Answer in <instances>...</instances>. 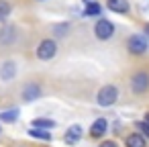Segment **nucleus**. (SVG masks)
Instances as JSON below:
<instances>
[{
  "mask_svg": "<svg viewBox=\"0 0 149 147\" xmlns=\"http://www.w3.org/2000/svg\"><path fill=\"white\" fill-rule=\"evenodd\" d=\"M116 100H118V88H116V86H112V84L102 86V88L98 90V94H96V104H98V106H102V108L112 106Z\"/></svg>",
  "mask_w": 149,
  "mask_h": 147,
  "instance_id": "1",
  "label": "nucleus"
},
{
  "mask_svg": "<svg viewBox=\"0 0 149 147\" xmlns=\"http://www.w3.org/2000/svg\"><path fill=\"white\" fill-rule=\"evenodd\" d=\"M35 55H37V59H41V61L53 59V57L57 55V43H55L53 39H43V41L37 45Z\"/></svg>",
  "mask_w": 149,
  "mask_h": 147,
  "instance_id": "2",
  "label": "nucleus"
},
{
  "mask_svg": "<svg viewBox=\"0 0 149 147\" xmlns=\"http://www.w3.org/2000/svg\"><path fill=\"white\" fill-rule=\"evenodd\" d=\"M94 35H96V39H100V41H108V39L114 35V25H112L108 19H98L96 25H94Z\"/></svg>",
  "mask_w": 149,
  "mask_h": 147,
  "instance_id": "3",
  "label": "nucleus"
},
{
  "mask_svg": "<svg viewBox=\"0 0 149 147\" xmlns=\"http://www.w3.org/2000/svg\"><path fill=\"white\" fill-rule=\"evenodd\" d=\"M127 49H129V53H133V55H143V53L149 49V43H147V39H145L143 35H131V37L127 39Z\"/></svg>",
  "mask_w": 149,
  "mask_h": 147,
  "instance_id": "4",
  "label": "nucleus"
},
{
  "mask_svg": "<svg viewBox=\"0 0 149 147\" xmlns=\"http://www.w3.org/2000/svg\"><path fill=\"white\" fill-rule=\"evenodd\" d=\"M131 90L135 94H145L149 90V72H137L131 78Z\"/></svg>",
  "mask_w": 149,
  "mask_h": 147,
  "instance_id": "5",
  "label": "nucleus"
},
{
  "mask_svg": "<svg viewBox=\"0 0 149 147\" xmlns=\"http://www.w3.org/2000/svg\"><path fill=\"white\" fill-rule=\"evenodd\" d=\"M41 96H43V88H41L37 82H29V84L23 86L21 98H23L25 102H35V100H39Z\"/></svg>",
  "mask_w": 149,
  "mask_h": 147,
  "instance_id": "6",
  "label": "nucleus"
},
{
  "mask_svg": "<svg viewBox=\"0 0 149 147\" xmlns=\"http://www.w3.org/2000/svg\"><path fill=\"white\" fill-rule=\"evenodd\" d=\"M106 131H108V123H106V118H96V121L90 125V131H88V133H90L92 139H100Z\"/></svg>",
  "mask_w": 149,
  "mask_h": 147,
  "instance_id": "7",
  "label": "nucleus"
},
{
  "mask_svg": "<svg viewBox=\"0 0 149 147\" xmlns=\"http://www.w3.org/2000/svg\"><path fill=\"white\" fill-rule=\"evenodd\" d=\"M17 76V63L15 61H4L0 65V80L2 82H10Z\"/></svg>",
  "mask_w": 149,
  "mask_h": 147,
  "instance_id": "8",
  "label": "nucleus"
},
{
  "mask_svg": "<svg viewBox=\"0 0 149 147\" xmlns=\"http://www.w3.org/2000/svg\"><path fill=\"white\" fill-rule=\"evenodd\" d=\"M106 8L112 13H118V15H127L131 10L129 0H106Z\"/></svg>",
  "mask_w": 149,
  "mask_h": 147,
  "instance_id": "9",
  "label": "nucleus"
},
{
  "mask_svg": "<svg viewBox=\"0 0 149 147\" xmlns=\"http://www.w3.org/2000/svg\"><path fill=\"white\" fill-rule=\"evenodd\" d=\"M80 139H82V127H80V125H72V127L65 131V135H63V141H65L68 145H76Z\"/></svg>",
  "mask_w": 149,
  "mask_h": 147,
  "instance_id": "10",
  "label": "nucleus"
},
{
  "mask_svg": "<svg viewBox=\"0 0 149 147\" xmlns=\"http://www.w3.org/2000/svg\"><path fill=\"white\" fill-rule=\"evenodd\" d=\"M19 116H21V110H19V108H8V110H2V112H0V123L13 125V123L19 121Z\"/></svg>",
  "mask_w": 149,
  "mask_h": 147,
  "instance_id": "11",
  "label": "nucleus"
},
{
  "mask_svg": "<svg viewBox=\"0 0 149 147\" xmlns=\"http://www.w3.org/2000/svg\"><path fill=\"white\" fill-rule=\"evenodd\" d=\"M27 133H29V137H33V139H39V141H47V143L53 139L49 131H45V129H37V127H31Z\"/></svg>",
  "mask_w": 149,
  "mask_h": 147,
  "instance_id": "12",
  "label": "nucleus"
},
{
  "mask_svg": "<svg viewBox=\"0 0 149 147\" xmlns=\"http://www.w3.org/2000/svg\"><path fill=\"white\" fill-rule=\"evenodd\" d=\"M125 147H145V137L141 133H131L125 139Z\"/></svg>",
  "mask_w": 149,
  "mask_h": 147,
  "instance_id": "13",
  "label": "nucleus"
},
{
  "mask_svg": "<svg viewBox=\"0 0 149 147\" xmlns=\"http://www.w3.org/2000/svg\"><path fill=\"white\" fill-rule=\"evenodd\" d=\"M102 15V6L98 2L86 0V8H84V17H100Z\"/></svg>",
  "mask_w": 149,
  "mask_h": 147,
  "instance_id": "14",
  "label": "nucleus"
},
{
  "mask_svg": "<svg viewBox=\"0 0 149 147\" xmlns=\"http://www.w3.org/2000/svg\"><path fill=\"white\" fill-rule=\"evenodd\" d=\"M33 127L49 131V129H53V127H55V121H51V118H35V121H33Z\"/></svg>",
  "mask_w": 149,
  "mask_h": 147,
  "instance_id": "15",
  "label": "nucleus"
},
{
  "mask_svg": "<svg viewBox=\"0 0 149 147\" xmlns=\"http://www.w3.org/2000/svg\"><path fill=\"white\" fill-rule=\"evenodd\" d=\"M10 2L8 0H0V21H6L10 17Z\"/></svg>",
  "mask_w": 149,
  "mask_h": 147,
  "instance_id": "16",
  "label": "nucleus"
},
{
  "mask_svg": "<svg viewBox=\"0 0 149 147\" xmlns=\"http://www.w3.org/2000/svg\"><path fill=\"white\" fill-rule=\"evenodd\" d=\"M68 31H70V25H68V23H61V25H55V27H53L55 37H65Z\"/></svg>",
  "mask_w": 149,
  "mask_h": 147,
  "instance_id": "17",
  "label": "nucleus"
},
{
  "mask_svg": "<svg viewBox=\"0 0 149 147\" xmlns=\"http://www.w3.org/2000/svg\"><path fill=\"white\" fill-rule=\"evenodd\" d=\"M137 129L141 131L143 137H149V125H147L145 121H139V123H137Z\"/></svg>",
  "mask_w": 149,
  "mask_h": 147,
  "instance_id": "18",
  "label": "nucleus"
},
{
  "mask_svg": "<svg viewBox=\"0 0 149 147\" xmlns=\"http://www.w3.org/2000/svg\"><path fill=\"white\" fill-rule=\"evenodd\" d=\"M98 147H118V145H116L114 141H102V143H100Z\"/></svg>",
  "mask_w": 149,
  "mask_h": 147,
  "instance_id": "19",
  "label": "nucleus"
},
{
  "mask_svg": "<svg viewBox=\"0 0 149 147\" xmlns=\"http://www.w3.org/2000/svg\"><path fill=\"white\" fill-rule=\"evenodd\" d=\"M143 121H145V123H147V125H149V112H147V114H145V118H143Z\"/></svg>",
  "mask_w": 149,
  "mask_h": 147,
  "instance_id": "20",
  "label": "nucleus"
},
{
  "mask_svg": "<svg viewBox=\"0 0 149 147\" xmlns=\"http://www.w3.org/2000/svg\"><path fill=\"white\" fill-rule=\"evenodd\" d=\"M145 35L149 37V25H145Z\"/></svg>",
  "mask_w": 149,
  "mask_h": 147,
  "instance_id": "21",
  "label": "nucleus"
},
{
  "mask_svg": "<svg viewBox=\"0 0 149 147\" xmlns=\"http://www.w3.org/2000/svg\"><path fill=\"white\" fill-rule=\"evenodd\" d=\"M0 135H2V127H0Z\"/></svg>",
  "mask_w": 149,
  "mask_h": 147,
  "instance_id": "22",
  "label": "nucleus"
},
{
  "mask_svg": "<svg viewBox=\"0 0 149 147\" xmlns=\"http://www.w3.org/2000/svg\"><path fill=\"white\" fill-rule=\"evenodd\" d=\"M37 2H45V0H37Z\"/></svg>",
  "mask_w": 149,
  "mask_h": 147,
  "instance_id": "23",
  "label": "nucleus"
}]
</instances>
